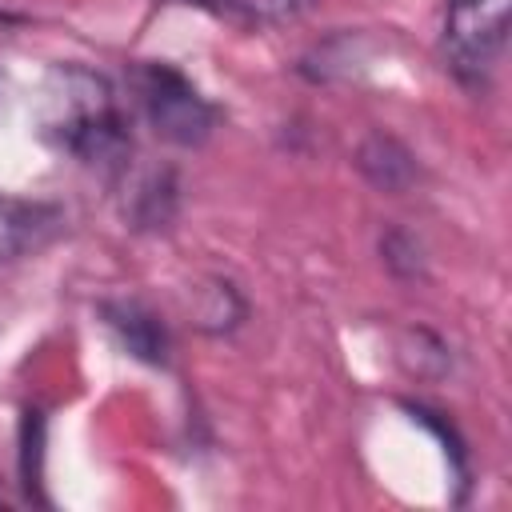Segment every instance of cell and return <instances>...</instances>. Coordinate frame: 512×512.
<instances>
[{
  "mask_svg": "<svg viewBox=\"0 0 512 512\" xmlns=\"http://www.w3.org/2000/svg\"><path fill=\"white\" fill-rule=\"evenodd\" d=\"M32 124L52 152L76 160L80 168L124 176L132 164V116L124 112L116 84L88 64L68 60L48 68Z\"/></svg>",
  "mask_w": 512,
  "mask_h": 512,
  "instance_id": "obj_1",
  "label": "cell"
},
{
  "mask_svg": "<svg viewBox=\"0 0 512 512\" xmlns=\"http://www.w3.org/2000/svg\"><path fill=\"white\" fill-rule=\"evenodd\" d=\"M128 92L152 136L172 148H204L224 120L220 104H212L192 84V76H184L168 60H132Z\"/></svg>",
  "mask_w": 512,
  "mask_h": 512,
  "instance_id": "obj_2",
  "label": "cell"
},
{
  "mask_svg": "<svg viewBox=\"0 0 512 512\" xmlns=\"http://www.w3.org/2000/svg\"><path fill=\"white\" fill-rule=\"evenodd\" d=\"M508 4L512 0H448L440 24V64L468 88L484 92L508 52Z\"/></svg>",
  "mask_w": 512,
  "mask_h": 512,
  "instance_id": "obj_3",
  "label": "cell"
},
{
  "mask_svg": "<svg viewBox=\"0 0 512 512\" xmlns=\"http://www.w3.org/2000/svg\"><path fill=\"white\" fill-rule=\"evenodd\" d=\"M96 312L124 356H132L136 364H148V368L172 364V332L152 304H144L140 296H108L96 304Z\"/></svg>",
  "mask_w": 512,
  "mask_h": 512,
  "instance_id": "obj_4",
  "label": "cell"
},
{
  "mask_svg": "<svg viewBox=\"0 0 512 512\" xmlns=\"http://www.w3.org/2000/svg\"><path fill=\"white\" fill-rule=\"evenodd\" d=\"M64 204L44 196H16L0 192V268L36 256L64 232Z\"/></svg>",
  "mask_w": 512,
  "mask_h": 512,
  "instance_id": "obj_5",
  "label": "cell"
},
{
  "mask_svg": "<svg viewBox=\"0 0 512 512\" xmlns=\"http://www.w3.org/2000/svg\"><path fill=\"white\" fill-rule=\"evenodd\" d=\"M352 164H356L360 180L384 196H404L420 184V156L400 136H392L384 128L364 132V140L352 152Z\"/></svg>",
  "mask_w": 512,
  "mask_h": 512,
  "instance_id": "obj_6",
  "label": "cell"
},
{
  "mask_svg": "<svg viewBox=\"0 0 512 512\" xmlns=\"http://www.w3.org/2000/svg\"><path fill=\"white\" fill-rule=\"evenodd\" d=\"M124 224L132 232H168L180 216V176L176 168H148L128 180L124 192Z\"/></svg>",
  "mask_w": 512,
  "mask_h": 512,
  "instance_id": "obj_7",
  "label": "cell"
},
{
  "mask_svg": "<svg viewBox=\"0 0 512 512\" xmlns=\"http://www.w3.org/2000/svg\"><path fill=\"white\" fill-rule=\"evenodd\" d=\"M156 4L196 8V12H208V16L228 20L236 28H248V32L296 24L300 16H308L316 8V0H156Z\"/></svg>",
  "mask_w": 512,
  "mask_h": 512,
  "instance_id": "obj_8",
  "label": "cell"
},
{
  "mask_svg": "<svg viewBox=\"0 0 512 512\" xmlns=\"http://www.w3.org/2000/svg\"><path fill=\"white\" fill-rule=\"evenodd\" d=\"M44 444H48V416L44 408H24L20 428H16V472H20V492L28 504H48L44 496Z\"/></svg>",
  "mask_w": 512,
  "mask_h": 512,
  "instance_id": "obj_9",
  "label": "cell"
},
{
  "mask_svg": "<svg viewBox=\"0 0 512 512\" xmlns=\"http://www.w3.org/2000/svg\"><path fill=\"white\" fill-rule=\"evenodd\" d=\"M244 320H248L244 292L232 280H224V276H208L204 288H200V304L192 312L196 332H204V336H232Z\"/></svg>",
  "mask_w": 512,
  "mask_h": 512,
  "instance_id": "obj_10",
  "label": "cell"
},
{
  "mask_svg": "<svg viewBox=\"0 0 512 512\" xmlns=\"http://www.w3.org/2000/svg\"><path fill=\"white\" fill-rule=\"evenodd\" d=\"M396 360L416 380H444L456 368V352L432 328H404L396 340Z\"/></svg>",
  "mask_w": 512,
  "mask_h": 512,
  "instance_id": "obj_11",
  "label": "cell"
},
{
  "mask_svg": "<svg viewBox=\"0 0 512 512\" xmlns=\"http://www.w3.org/2000/svg\"><path fill=\"white\" fill-rule=\"evenodd\" d=\"M400 408L420 424V428H428L440 444H444V460H448V472H452V480H456V504H464L468 500V488H472V468H468V444H464V436L456 432V424L440 412V408H432V404H424V400H400Z\"/></svg>",
  "mask_w": 512,
  "mask_h": 512,
  "instance_id": "obj_12",
  "label": "cell"
},
{
  "mask_svg": "<svg viewBox=\"0 0 512 512\" xmlns=\"http://www.w3.org/2000/svg\"><path fill=\"white\" fill-rule=\"evenodd\" d=\"M376 252H380V264L392 280L400 284H420L428 280V252H424V240L400 224H388L376 240Z\"/></svg>",
  "mask_w": 512,
  "mask_h": 512,
  "instance_id": "obj_13",
  "label": "cell"
}]
</instances>
